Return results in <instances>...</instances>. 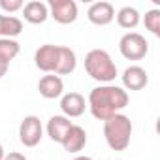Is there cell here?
Instances as JSON below:
<instances>
[{"mask_svg":"<svg viewBox=\"0 0 160 160\" xmlns=\"http://www.w3.org/2000/svg\"><path fill=\"white\" fill-rule=\"evenodd\" d=\"M128 92L122 87L117 85H100L94 87L89 92V100H87V108L91 109L92 117L98 121H106L109 117H113L115 113H119L121 109H124L128 106Z\"/></svg>","mask_w":160,"mask_h":160,"instance_id":"cell-1","label":"cell"},{"mask_svg":"<svg viewBox=\"0 0 160 160\" xmlns=\"http://www.w3.org/2000/svg\"><path fill=\"white\" fill-rule=\"evenodd\" d=\"M132 121L130 117L122 115V113H115L113 117L104 121V138L106 143L109 145V149L113 151H124L130 145L132 139Z\"/></svg>","mask_w":160,"mask_h":160,"instance_id":"cell-2","label":"cell"},{"mask_svg":"<svg viewBox=\"0 0 160 160\" xmlns=\"http://www.w3.org/2000/svg\"><path fill=\"white\" fill-rule=\"evenodd\" d=\"M85 72L94 81H100L104 85H109L119 75L117 64L113 62L109 53L104 51V49H91L85 55Z\"/></svg>","mask_w":160,"mask_h":160,"instance_id":"cell-3","label":"cell"},{"mask_svg":"<svg viewBox=\"0 0 160 160\" xmlns=\"http://www.w3.org/2000/svg\"><path fill=\"white\" fill-rule=\"evenodd\" d=\"M119 51L126 60H141L149 53V42L139 32H126L119 40Z\"/></svg>","mask_w":160,"mask_h":160,"instance_id":"cell-4","label":"cell"},{"mask_svg":"<svg viewBox=\"0 0 160 160\" xmlns=\"http://www.w3.org/2000/svg\"><path fill=\"white\" fill-rule=\"evenodd\" d=\"M43 138V126L40 117L27 115L19 124V141L25 147H36Z\"/></svg>","mask_w":160,"mask_h":160,"instance_id":"cell-5","label":"cell"},{"mask_svg":"<svg viewBox=\"0 0 160 160\" xmlns=\"http://www.w3.org/2000/svg\"><path fill=\"white\" fill-rule=\"evenodd\" d=\"M49 17L60 25H70L77 19V4L73 0H49Z\"/></svg>","mask_w":160,"mask_h":160,"instance_id":"cell-6","label":"cell"},{"mask_svg":"<svg viewBox=\"0 0 160 160\" xmlns=\"http://www.w3.org/2000/svg\"><path fill=\"white\" fill-rule=\"evenodd\" d=\"M57 62H58V45H53V43H45V45H40L34 53V64L38 70L45 72V73H55V68H57Z\"/></svg>","mask_w":160,"mask_h":160,"instance_id":"cell-7","label":"cell"},{"mask_svg":"<svg viewBox=\"0 0 160 160\" xmlns=\"http://www.w3.org/2000/svg\"><path fill=\"white\" fill-rule=\"evenodd\" d=\"M87 19L96 27H106L115 19V8L111 2H106V0L94 2L87 10Z\"/></svg>","mask_w":160,"mask_h":160,"instance_id":"cell-8","label":"cell"},{"mask_svg":"<svg viewBox=\"0 0 160 160\" xmlns=\"http://www.w3.org/2000/svg\"><path fill=\"white\" fill-rule=\"evenodd\" d=\"M121 79H122V89L128 92V91H141V89H145L147 87V83H149V75H147V72H145V68H141V66H128L124 72H122V75H121Z\"/></svg>","mask_w":160,"mask_h":160,"instance_id":"cell-9","label":"cell"},{"mask_svg":"<svg viewBox=\"0 0 160 160\" xmlns=\"http://www.w3.org/2000/svg\"><path fill=\"white\" fill-rule=\"evenodd\" d=\"M60 109L62 115L68 119H75V117H81L87 109V102L85 96L79 94V92H66L60 96Z\"/></svg>","mask_w":160,"mask_h":160,"instance_id":"cell-10","label":"cell"},{"mask_svg":"<svg viewBox=\"0 0 160 160\" xmlns=\"http://www.w3.org/2000/svg\"><path fill=\"white\" fill-rule=\"evenodd\" d=\"M60 145L64 147L66 152H72V154H77L79 151H83L85 145H87V132H85V128L79 126V124H72Z\"/></svg>","mask_w":160,"mask_h":160,"instance_id":"cell-11","label":"cell"},{"mask_svg":"<svg viewBox=\"0 0 160 160\" xmlns=\"http://www.w3.org/2000/svg\"><path fill=\"white\" fill-rule=\"evenodd\" d=\"M38 91H40V96H43L45 100L60 98L64 94V81L60 79V75H55V73L43 75L38 81Z\"/></svg>","mask_w":160,"mask_h":160,"instance_id":"cell-12","label":"cell"},{"mask_svg":"<svg viewBox=\"0 0 160 160\" xmlns=\"http://www.w3.org/2000/svg\"><path fill=\"white\" fill-rule=\"evenodd\" d=\"M21 12H23L25 21L30 23V25H42L49 17L47 4L45 2H40V0H30V2H27Z\"/></svg>","mask_w":160,"mask_h":160,"instance_id":"cell-13","label":"cell"},{"mask_svg":"<svg viewBox=\"0 0 160 160\" xmlns=\"http://www.w3.org/2000/svg\"><path fill=\"white\" fill-rule=\"evenodd\" d=\"M72 124L73 122L68 117H64V115H53L47 121V136L51 138V141L62 143V139H64V136H66V132L70 130Z\"/></svg>","mask_w":160,"mask_h":160,"instance_id":"cell-14","label":"cell"},{"mask_svg":"<svg viewBox=\"0 0 160 160\" xmlns=\"http://www.w3.org/2000/svg\"><path fill=\"white\" fill-rule=\"evenodd\" d=\"M75 66H77L75 51L66 47V45H58V62H57L55 73L57 75H68L75 70Z\"/></svg>","mask_w":160,"mask_h":160,"instance_id":"cell-15","label":"cell"},{"mask_svg":"<svg viewBox=\"0 0 160 160\" xmlns=\"http://www.w3.org/2000/svg\"><path fill=\"white\" fill-rule=\"evenodd\" d=\"M23 32V21L13 15H0V38L13 40Z\"/></svg>","mask_w":160,"mask_h":160,"instance_id":"cell-16","label":"cell"},{"mask_svg":"<svg viewBox=\"0 0 160 160\" xmlns=\"http://www.w3.org/2000/svg\"><path fill=\"white\" fill-rule=\"evenodd\" d=\"M115 17H117L119 27H121V28H126V30L136 28V27L139 25V21H141L139 12H138L136 8H132V6H124V8H121V10L117 12Z\"/></svg>","mask_w":160,"mask_h":160,"instance_id":"cell-17","label":"cell"},{"mask_svg":"<svg viewBox=\"0 0 160 160\" xmlns=\"http://www.w3.org/2000/svg\"><path fill=\"white\" fill-rule=\"evenodd\" d=\"M21 51L19 42L10 40V38H0V62L10 64Z\"/></svg>","mask_w":160,"mask_h":160,"instance_id":"cell-18","label":"cell"},{"mask_svg":"<svg viewBox=\"0 0 160 160\" xmlns=\"http://www.w3.org/2000/svg\"><path fill=\"white\" fill-rule=\"evenodd\" d=\"M143 25L151 34L160 36V10H156V8L149 10L143 17Z\"/></svg>","mask_w":160,"mask_h":160,"instance_id":"cell-19","label":"cell"},{"mask_svg":"<svg viewBox=\"0 0 160 160\" xmlns=\"http://www.w3.org/2000/svg\"><path fill=\"white\" fill-rule=\"evenodd\" d=\"M25 6L23 0H0V8L4 12H10V13H15V12H21Z\"/></svg>","mask_w":160,"mask_h":160,"instance_id":"cell-20","label":"cell"},{"mask_svg":"<svg viewBox=\"0 0 160 160\" xmlns=\"http://www.w3.org/2000/svg\"><path fill=\"white\" fill-rule=\"evenodd\" d=\"M4 160H27V156L21 154V152H17V151H13V152H8L4 156Z\"/></svg>","mask_w":160,"mask_h":160,"instance_id":"cell-21","label":"cell"},{"mask_svg":"<svg viewBox=\"0 0 160 160\" xmlns=\"http://www.w3.org/2000/svg\"><path fill=\"white\" fill-rule=\"evenodd\" d=\"M8 68H10V64H4V62H0V77H4V75H6Z\"/></svg>","mask_w":160,"mask_h":160,"instance_id":"cell-22","label":"cell"},{"mask_svg":"<svg viewBox=\"0 0 160 160\" xmlns=\"http://www.w3.org/2000/svg\"><path fill=\"white\" fill-rule=\"evenodd\" d=\"M73 160H94V158H91V156H87V154H79V156H75Z\"/></svg>","mask_w":160,"mask_h":160,"instance_id":"cell-23","label":"cell"},{"mask_svg":"<svg viewBox=\"0 0 160 160\" xmlns=\"http://www.w3.org/2000/svg\"><path fill=\"white\" fill-rule=\"evenodd\" d=\"M4 156H6V152H4V147H2V143H0V160H4Z\"/></svg>","mask_w":160,"mask_h":160,"instance_id":"cell-24","label":"cell"}]
</instances>
